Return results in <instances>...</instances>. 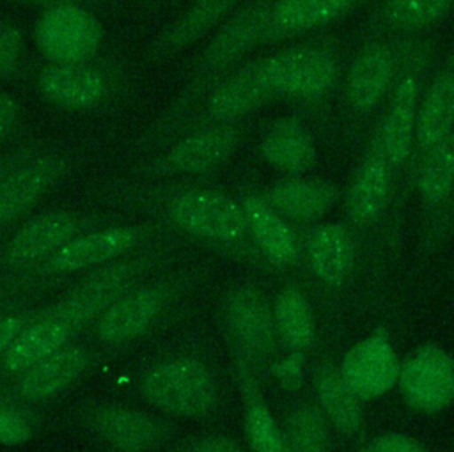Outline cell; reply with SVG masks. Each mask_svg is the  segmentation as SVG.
I'll list each match as a JSON object with an SVG mask.
<instances>
[{"mask_svg": "<svg viewBox=\"0 0 454 452\" xmlns=\"http://www.w3.org/2000/svg\"><path fill=\"white\" fill-rule=\"evenodd\" d=\"M270 2L247 0L220 25L195 58L181 90L140 136L138 149L165 145L167 140L179 135L183 124L202 99L234 71V66L245 55L262 46Z\"/></svg>", "mask_w": 454, "mask_h": 452, "instance_id": "1", "label": "cell"}, {"mask_svg": "<svg viewBox=\"0 0 454 452\" xmlns=\"http://www.w3.org/2000/svg\"><path fill=\"white\" fill-rule=\"evenodd\" d=\"M273 99L325 105L342 82L340 51L332 35H314L259 58Z\"/></svg>", "mask_w": 454, "mask_h": 452, "instance_id": "2", "label": "cell"}, {"mask_svg": "<svg viewBox=\"0 0 454 452\" xmlns=\"http://www.w3.org/2000/svg\"><path fill=\"white\" fill-rule=\"evenodd\" d=\"M433 57L434 43L431 39L426 35L408 39L397 78L374 126L399 177L406 172L411 156L419 106L431 74Z\"/></svg>", "mask_w": 454, "mask_h": 452, "instance_id": "3", "label": "cell"}, {"mask_svg": "<svg viewBox=\"0 0 454 452\" xmlns=\"http://www.w3.org/2000/svg\"><path fill=\"white\" fill-rule=\"evenodd\" d=\"M410 37L365 35L342 73V103L351 129L362 128L385 105Z\"/></svg>", "mask_w": 454, "mask_h": 452, "instance_id": "4", "label": "cell"}, {"mask_svg": "<svg viewBox=\"0 0 454 452\" xmlns=\"http://www.w3.org/2000/svg\"><path fill=\"white\" fill-rule=\"evenodd\" d=\"M167 213L176 227L202 241L227 246L252 241L241 202L225 193L184 190L170 197Z\"/></svg>", "mask_w": 454, "mask_h": 452, "instance_id": "5", "label": "cell"}, {"mask_svg": "<svg viewBox=\"0 0 454 452\" xmlns=\"http://www.w3.org/2000/svg\"><path fill=\"white\" fill-rule=\"evenodd\" d=\"M144 397L156 408L179 417H202L216 404V383L197 358L179 356L158 363L142 379Z\"/></svg>", "mask_w": 454, "mask_h": 452, "instance_id": "6", "label": "cell"}, {"mask_svg": "<svg viewBox=\"0 0 454 452\" xmlns=\"http://www.w3.org/2000/svg\"><path fill=\"white\" fill-rule=\"evenodd\" d=\"M397 181L399 175L383 149L380 133L372 128L344 193L346 223L356 234L367 232L381 222Z\"/></svg>", "mask_w": 454, "mask_h": 452, "instance_id": "7", "label": "cell"}, {"mask_svg": "<svg viewBox=\"0 0 454 452\" xmlns=\"http://www.w3.org/2000/svg\"><path fill=\"white\" fill-rule=\"evenodd\" d=\"M34 35L50 64L87 62L101 44L103 27L82 4H62L41 12Z\"/></svg>", "mask_w": 454, "mask_h": 452, "instance_id": "8", "label": "cell"}, {"mask_svg": "<svg viewBox=\"0 0 454 452\" xmlns=\"http://www.w3.org/2000/svg\"><path fill=\"white\" fill-rule=\"evenodd\" d=\"M142 269V261H112L92 271L41 317L64 324L71 331L101 316L128 292Z\"/></svg>", "mask_w": 454, "mask_h": 452, "instance_id": "9", "label": "cell"}, {"mask_svg": "<svg viewBox=\"0 0 454 452\" xmlns=\"http://www.w3.org/2000/svg\"><path fill=\"white\" fill-rule=\"evenodd\" d=\"M271 99L273 96L262 78L259 58L245 62L229 73L202 99L183 124L179 135L202 126L239 124L243 117L259 110Z\"/></svg>", "mask_w": 454, "mask_h": 452, "instance_id": "10", "label": "cell"}, {"mask_svg": "<svg viewBox=\"0 0 454 452\" xmlns=\"http://www.w3.org/2000/svg\"><path fill=\"white\" fill-rule=\"evenodd\" d=\"M241 138L239 124H215L184 131L149 167L154 174H206L223 165Z\"/></svg>", "mask_w": 454, "mask_h": 452, "instance_id": "11", "label": "cell"}, {"mask_svg": "<svg viewBox=\"0 0 454 452\" xmlns=\"http://www.w3.org/2000/svg\"><path fill=\"white\" fill-rule=\"evenodd\" d=\"M397 386L411 408L442 411L454 401V358L436 344H424L401 363Z\"/></svg>", "mask_w": 454, "mask_h": 452, "instance_id": "12", "label": "cell"}, {"mask_svg": "<svg viewBox=\"0 0 454 452\" xmlns=\"http://www.w3.org/2000/svg\"><path fill=\"white\" fill-rule=\"evenodd\" d=\"M454 131V51L450 50L442 66L427 78L422 92L413 149L406 168V179L411 177L422 160Z\"/></svg>", "mask_w": 454, "mask_h": 452, "instance_id": "13", "label": "cell"}, {"mask_svg": "<svg viewBox=\"0 0 454 452\" xmlns=\"http://www.w3.org/2000/svg\"><path fill=\"white\" fill-rule=\"evenodd\" d=\"M339 370L360 401H371L397 386L401 362L388 335L376 330L346 351Z\"/></svg>", "mask_w": 454, "mask_h": 452, "instance_id": "14", "label": "cell"}, {"mask_svg": "<svg viewBox=\"0 0 454 452\" xmlns=\"http://www.w3.org/2000/svg\"><path fill=\"white\" fill-rule=\"evenodd\" d=\"M85 220L69 211H46L27 220L9 239L4 262L11 268H27L46 262L66 243L80 236Z\"/></svg>", "mask_w": 454, "mask_h": 452, "instance_id": "15", "label": "cell"}, {"mask_svg": "<svg viewBox=\"0 0 454 452\" xmlns=\"http://www.w3.org/2000/svg\"><path fill=\"white\" fill-rule=\"evenodd\" d=\"M378 0H271L262 44L328 28Z\"/></svg>", "mask_w": 454, "mask_h": 452, "instance_id": "16", "label": "cell"}, {"mask_svg": "<svg viewBox=\"0 0 454 452\" xmlns=\"http://www.w3.org/2000/svg\"><path fill=\"white\" fill-rule=\"evenodd\" d=\"M67 168L64 154L37 152L7 172L0 179V230L30 211Z\"/></svg>", "mask_w": 454, "mask_h": 452, "instance_id": "17", "label": "cell"}, {"mask_svg": "<svg viewBox=\"0 0 454 452\" xmlns=\"http://www.w3.org/2000/svg\"><path fill=\"white\" fill-rule=\"evenodd\" d=\"M144 239L140 227L112 225L92 232H82L53 253L44 264V273H74L99 268L133 250Z\"/></svg>", "mask_w": 454, "mask_h": 452, "instance_id": "18", "label": "cell"}, {"mask_svg": "<svg viewBox=\"0 0 454 452\" xmlns=\"http://www.w3.org/2000/svg\"><path fill=\"white\" fill-rule=\"evenodd\" d=\"M37 89L51 105L66 110H89L110 96L112 80L105 69L89 60L48 64L37 76Z\"/></svg>", "mask_w": 454, "mask_h": 452, "instance_id": "19", "label": "cell"}, {"mask_svg": "<svg viewBox=\"0 0 454 452\" xmlns=\"http://www.w3.org/2000/svg\"><path fill=\"white\" fill-rule=\"evenodd\" d=\"M305 259L312 275L328 287L348 282L356 262V232L346 222H317L309 227Z\"/></svg>", "mask_w": 454, "mask_h": 452, "instance_id": "20", "label": "cell"}, {"mask_svg": "<svg viewBox=\"0 0 454 452\" xmlns=\"http://www.w3.org/2000/svg\"><path fill=\"white\" fill-rule=\"evenodd\" d=\"M264 200L291 223L314 225L326 216L340 199L339 184L316 175H286L268 186Z\"/></svg>", "mask_w": 454, "mask_h": 452, "instance_id": "21", "label": "cell"}, {"mask_svg": "<svg viewBox=\"0 0 454 452\" xmlns=\"http://www.w3.org/2000/svg\"><path fill=\"white\" fill-rule=\"evenodd\" d=\"M225 321L238 344L252 356L268 358L277 344L273 308L252 285H239L225 300Z\"/></svg>", "mask_w": 454, "mask_h": 452, "instance_id": "22", "label": "cell"}, {"mask_svg": "<svg viewBox=\"0 0 454 452\" xmlns=\"http://www.w3.org/2000/svg\"><path fill=\"white\" fill-rule=\"evenodd\" d=\"M259 154L286 175L309 174L319 158L312 131L296 115L278 117L264 128L259 138Z\"/></svg>", "mask_w": 454, "mask_h": 452, "instance_id": "23", "label": "cell"}, {"mask_svg": "<svg viewBox=\"0 0 454 452\" xmlns=\"http://www.w3.org/2000/svg\"><path fill=\"white\" fill-rule=\"evenodd\" d=\"M254 245L273 266H293L300 257V239L291 222L277 213L262 193H245L241 199Z\"/></svg>", "mask_w": 454, "mask_h": 452, "instance_id": "24", "label": "cell"}, {"mask_svg": "<svg viewBox=\"0 0 454 452\" xmlns=\"http://www.w3.org/2000/svg\"><path fill=\"white\" fill-rule=\"evenodd\" d=\"M454 0H378L365 25V35L417 37L442 23Z\"/></svg>", "mask_w": 454, "mask_h": 452, "instance_id": "25", "label": "cell"}, {"mask_svg": "<svg viewBox=\"0 0 454 452\" xmlns=\"http://www.w3.org/2000/svg\"><path fill=\"white\" fill-rule=\"evenodd\" d=\"M163 301L165 292L160 287H140L126 292L99 316V339L115 344L138 337L160 314Z\"/></svg>", "mask_w": 454, "mask_h": 452, "instance_id": "26", "label": "cell"}, {"mask_svg": "<svg viewBox=\"0 0 454 452\" xmlns=\"http://www.w3.org/2000/svg\"><path fill=\"white\" fill-rule=\"evenodd\" d=\"M239 5L241 0H193V4L153 41L151 55L163 58L181 51L225 21Z\"/></svg>", "mask_w": 454, "mask_h": 452, "instance_id": "27", "label": "cell"}, {"mask_svg": "<svg viewBox=\"0 0 454 452\" xmlns=\"http://www.w3.org/2000/svg\"><path fill=\"white\" fill-rule=\"evenodd\" d=\"M87 365V351L82 346H64L57 353L21 372L16 392L30 401L50 399L80 378Z\"/></svg>", "mask_w": 454, "mask_h": 452, "instance_id": "28", "label": "cell"}, {"mask_svg": "<svg viewBox=\"0 0 454 452\" xmlns=\"http://www.w3.org/2000/svg\"><path fill=\"white\" fill-rule=\"evenodd\" d=\"M94 429L122 452H145L161 441V425L149 415L124 408L106 406L94 413Z\"/></svg>", "mask_w": 454, "mask_h": 452, "instance_id": "29", "label": "cell"}, {"mask_svg": "<svg viewBox=\"0 0 454 452\" xmlns=\"http://www.w3.org/2000/svg\"><path fill=\"white\" fill-rule=\"evenodd\" d=\"M417 190L424 213L438 214L454 195V131L436 145L408 179Z\"/></svg>", "mask_w": 454, "mask_h": 452, "instance_id": "30", "label": "cell"}, {"mask_svg": "<svg viewBox=\"0 0 454 452\" xmlns=\"http://www.w3.org/2000/svg\"><path fill=\"white\" fill-rule=\"evenodd\" d=\"M71 333L73 331L64 324L41 317L37 323L23 328L12 340L4 355L5 370L12 374L25 372L32 365L67 346Z\"/></svg>", "mask_w": 454, "mask_h": 452, "instance_id": "31", "label": "cell"}, {"mask_svg": "<svg viewBox=\"0 0 454 452\" xmlns=\"http://www.w3.org/2000/svg\"><path fill=\"white\" fill-rule=\"evenodd\" d=\"M316 394L326 418L342 433L355 434L362 427V406L356 394L340 376L339 367L323 363L316 374Z\"/></svg>", "mask_w": 454, "mask_h": 452, "instance_id": "32", "label": "cell"}, {"mask_svg": "<svg viewBox=\"0 0 454 452\" xmlns=\"http://www.w3.org/2000/svg\"><path fill=\"white\" fill-rule=\"evenodd\" d=\"M273 317L280 340L293 353H303L312 346L316 335L314 316L300 289L287 285L277 294Z\"/></svg>", "mask_w": 454, "mask_h": 452, "instance_id": "33", "label": "cell"}, {"mask_svg": "<svg viewBox=\"0 0 454 452\" xmlns=\"http://www.w3.org/2000/svg\"><path fill=\"white\" fill-rule=\"evenodd\" d=\"M286 440L291 452H328V418L319 406L301 402L287 417Z\"/></svg>", "mask_w": 454, "mask_h": 452, "instance_id": "34", "label": "cell"}, {"mask_svg": "<svg viewBox=\"0 0 454 452\" xmlns=\"http://www.w3.org/2000/svg\"><path fill=\"white\" fill-rule=\"evenodd\" d=\"M245 422L252 452H291L286 434L278 429L270 409L257 395L250 397Z\"/></svg>", "mask_w": 454, "mask_h": 452, "instance_id": "35", "label": "cell"}, {"mask_svg": "<svg viewBox=\"0 0 454 452\" xmlns=\"http://www.w3.org/2000/svg\"><path fill=\"white\" fill-rule=\"evenodd\" d=\"M21 34L18 27L0 19V80H9L20 64Z\"/></svg>", "mask_w": 454, "mask_h": 452, "instance_id": "36", "label": "cell"}, {"mask_svg": "<svg viewBox=\"0 0 454 452\" xmlns=\"http://www.w3.org/2000/svg\"><path fill=\"white\" fill-rule=\"evenodd\" d=\"M358 452H427V448L410 434L385 433L371 438Z\"/></svg>", "mask_w": 454, "mask_h": 452, "instance_id": "37", "label": "cell"}, {"mask_svg": "<svg viewBox=\"0 0 454 452\" xmlns=\"http://www.w3.org/2000/svg\"><path fill=\"white\" fill-rule=\"evenodd\" d=\"M32 429L28 420L12 408L0 406V443L16 445L30 438Z\"/></svg>", "mask_w": 454, "mask_h": 452, "instance_id": "38", "label": "cell"}, {"mask_svg": "<svg viewBox=\"0 0 454 452\" xmlns=\"http://www.w3.org/2000/svg\"><path fill=\"white\" fill-rule=\"evenodd\" d=\"M18 119L20 105L11 94L0 90V142L11 136V133L18 126Z\"/></svg>", "mask_w": 454, "mask_h": 452, "instance_id": "39", "label": "cell"}, {"mask_svg": "<svg viewBox=\"0 0 454 452\" xmlns=\"http://www.w3.org/2000/svg\"><path fill=\"white\" fill-rule=\"evenodd\" d=\"M186 452H241L239 447L223 436H209L193 441Z\"/></svg>", "mask_w": 454, "mask_h": 452, "instance_id": "40", "label": "cell"}, {"mask_svg": "<svg viewBox=\"0 0 454 452\" xmlns=\"http://www.w3.org/2000/svg\"><path fill=\"white\" fill-rule=\"evenodd\" d=\"M23 330V319L16 316H9L0 321V355L9 349L12 340Z\"/></svg>", "mask_w": 454, "mask_h": 452, "instance_id": "41", "label": "cell"}, {"mask_svg": "<svg viewBox=\"0 0 454 452\" xmlns=\"http://www.w3.org/2000/svg\"><path fill=\"white\" fill-rule=\"evenodd\" d=\"M39 151L35 147H23L18 151H12L9 154H0V179L11 172L12 168H16L20 163H23L25 160L32 158L34 154H37Z\"/></svg>", "mask_w": 454, "mask_h": 452, "instance_id": "42", "label": "cell"}, {"mask_svg": "<svg viewBox=\"0 0 454 452\" xmlns=\"http://www.w3.org/2000/svg\"><path fill=\"white\" fill-rule=\"evenodd\" d=\"M27 4H35V5H46V7H53V5H62V4H83L87 0H21Z\"/></svg>", "mask_w": 454, "mask_h": 452, "instance_id": "43", "label": "cell"}, {"mask_svg": "<svg viewBox=\"0 0 454 452\" xmlns=\"http://www.w3.org/2000/svg\"><path fill=\"white\" fill-rule=\"evenodd\" d=\"M450 50H452V51H454V41H452V48H450Z\"/></svg>", "mask_w": 454, "mask_h": 452, "instance_id": "44", "label": "cell"}]
</instances>
